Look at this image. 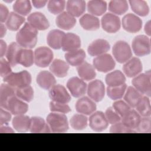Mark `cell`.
Instances as JSON below:
<instances>
[{
    "label": "cell",
    "instance_id": "obj_1",
    "mask_svg": "<svg viewBox=\"0 0 151 151\" xmlns=\"http://www.w3.org/2000/svg\"><path fill=\"white\" fill-rule=\"evenodd\" d=\"M38 30L25 22L16 35L17 42L22 48H32L37 42Z\"/></svg>",
    "mask_w": 151,
    "mask_h": 151
},
{
    "label": "cell",
    "instance_id": "obj_2",
    "mask_svg": "<svg viewBox=\"0 0 151 151\" xmlns=\"http://www.w3.org/2000/svg\"><path fill=\"white\" fill-rule=\"evenodd\" d=\"M31 80V76L27 70H23L18 73L12 72L3 78L4 82L15 88L30 86Z\"/></svg>",
    "mask_w": 151,
    "mask_h": 151
},
{
    "label": "cell",
    "instance_id": "obj_3",
    "mask_svg": "<svg viewBox=\"0 0 151 151\" xmlns=\"http://www.w3.org/2000/svg\"><path fill=\"white\" fill-rule=\"evenodd\" d=\"M46 121L54 133H64L68 130L67 117L63 113L52 112L47 116Z\"/></svg>",
    "mask_w": 151,
    "mask_h": 151
},
{
    "label": "cell",
    "instance_id": "obj_4",
    "mask_svg": "<svg viewBox=\"0 0 151 151\" xmlns=\"http://www.w3.org/2000/svg\"><path fill=\"white\" fill-rule=\"evenodd\" d=\"M151 74L150 71L138 74L132 80V83L140 93L150 97L151 94Z\"/></svg>",
    "mask_w": 151,
    "mask_h": 151
},
{
    "label": "cell",
    "instance_id": "obj_5",
    "mask_svg": "<svg viewBox=\"0 0 151 151\" xmlns=\"http://www.w3.org/2000/svg\"><path fill=\"white\" fill-rule=\"evenodd\" d=\"M112 52L116 60L121 64L126 63L132 57L129 45L124 41H117L113 47Z\"/></svg>",
    "mask_w": 151,
    "mask_h": 151
},
{
    "label": "cell",
    "instance_id": "obj_6",
    "mask_svg": "<svg viewBox=\"0 0 151 151\" xmlns=\"http://www.w3.org/2000/svg\"><path fill=\"white\" fill-rule=\"evenodd\" d=\"M132 47L134 54L137 57H143L150 53V41L149 37L139 35L132 41Z\"/></svg>",
    "mask_w": 151,
    "mask_h": 151
},
{
    "label": "cell",
    "instance_id": "obj_7",
    "mask_svg": "<svg viewBox=\"0 0 151 151\" xmlns=\"http://www.w3.org/2000/svg\"><path fill=\"white\" fill-rule=\"evenodd\" d=\"M53 52L47 47H40L34 51V63L39 67H47L52 62Z\"/></svg>",
    "mask_w": 151,
    "mask_h": 151
},
{
    "label": "cell",
    "instance_id": "obj_8",
    "mask_svg": "<svg viewBox=\"0 0 151 151\" xmlns=\"http://www.w3.org/2000/svg\"><path fill=\"white\" fill-rule=\"evenodd\" d=\"M93 67L97 71L101 73H107L114 69L116 63L109 54H104L94 58L93 60Z\"/></svg>",
    "mask_w": 151,
    "mask_h": 151
},
{
    "label": "cell",
    "instance_id": "obj_9",
    "mask_svg": "<svg viewBox=\"0 0 151 151\" xmlns=\"http://www.w3.org/2000/svg\"><path fill=\"white\" fill-rule=\"evenodd\" d=\"M87 92L91 100L95 102H100L104 97L105 86L101 80H94L87 85Z\"/></svg>",
    "mask_w": 151,
    "mask_h": 151
},
{
    "label": "cell",
    "instance_id": "obj_10",
    "mask_svg": "<svg viewBox=\"0 0 151 151\" xmlns=\"http://www.w3.org/2000/svg\"><path fill=\"white\" fill-rule=\"evenodd\" d=\"M101 27L108 33H116L120 28V20L118 16L112 13H106L101 20Z\"/></svg>",
    "mask_w": 151,
    "mask_h": 151
},
{
    "label": "cell",
    "instance_id": "obj_11",
    "mask_svg": "<svg viewBox=\"0 0 151 151\" xmlns=\"http://www.w3.org/2000/svg\"><path fill=\"white\" fill-rule=\"evenodd\" d=\"M67 87L73 97L78 98L85 94L87 86L83 80L77 77H73L68 80Z\"/></svg>",
    "mask_w": 151,
    "mask_h": 151
},
{
    "label": "cell",
    "instance_id": "obj_12",
    "mask_svg": "<svg viewBox=\"0 0 151 151\" xmlns=\"http://www.w3.org/2000/svg\"><path fill=\"white\" fill-rule=\"evenodd\" d=\"M49 97L52 101L67 104L71 100V96L64 86L61 84L54 85L49 90Z\"/></svg>",
    "mask_w": 151,
    "mask_h": 151
},
{
    "label": "cell",
    "instance_id": "obj_13",
    "mask_svg": "<svg viewBox=\"0 0 151 151\" xmlns=\"http://www.w3.org/2000/svg\"><path fill=\"white\" fill-rule=\"evenodd\" d=\"M89 126L94 132H102L106 130L109 123L105 117V114L101 111L93 113L89 117Z\"/></svg>",
    "mask_w": 151,
    "mask_h": 151
},
{
    "label": "cell",
    "instance_id": "obj_14",
    "mask_svg": "<svg viewBox=\"0 0 151 151\" xmlns=\"http://www.w3.org/2000/svg\"><path fill=\"white\" fill-rule=\"evenodd\" d=\"M123 29L130 33L139 32L142 27V21L137 15L133 14H127L122 19Z\"/></svg>",
    "mask_w": 151,
    "mask_h": 151
},
{
    "label": "cell",
    "instance_id": "obj_15",
    "mask_svg": "<svg viewBox=\"0 0 151 151\" xmlns=\"http://www.w3.org/2000/svg\"><path fill=\"white\" fill-rule=\"evenodd\" d=\"M143 70V65L141 61L137 57H132L123 66V71L126 76L129 78L134 77Z\"/></svg>",
    "mask_w": 151,
    "mask_h": 151
},
{
    "label": "cell",
    "instance_id": "obj_16",
    "mask_svg": "<svg viewBox=\"0 0 151 151\" xmlns=\"http://www.w3.org/2000/svg\"><path fill=\"white\" fill-rule=\"evenodd\" d=\"M28 22L37 30L44 31L48 29L50 23L45 16L41 12H35L31 14L27 18Z\"/></svg>",
    "mask_w": 151,
    "mask_h": 151
},
{
    "label": "cell",
    "instance_id": "obj_17",
    "mask_svg": "<svg viewBox=\"0 0 151 151\" xmlns=\"http://www.w3.org/2000/svg\"><path fill=\"white\" fill-rule=\"evenodd\" d=\"M76 111L84 115H90L94 113L97 108L94 101L88 97L80 98L76 103Z\"/></svg>",
    "mask_w": 151,
    "mask_h": 151
},
{
    "label": "cell",
    "instance_id": "obj_18",
    "mask_svg": "<svg viewBox=\"0 0 151 151\" xmlns=\"http://www.w3.org/2000/svg\"><path fill=\"white\" fill-rule=\"evenodd\" d=\"M110 49V45L107 41L104 39H97L88 45L87 51L91 56H99L106 54Z\"/></svg>",
    "mask_w": 151,
    "mask_h": 151
},
{
    "label": "cell",
    "instance_id": "obj_19",
    "mask_svg": "<svg viewBox=\"0 0 151 151\" xmlns=\"http://www.w3.org/2000/svg\"><path fill=\"white\" fill-rule=\"evenodd\" d=\"M81 40L77 35L68 32L65 34L61 48L64 51L70 52L78 50L81 47Z\"/></svg>",
    "mask_w": 151,
    "mask_h": 151
},
{
    "label": "cell",
    "instance_id": "obj_20",
    "mask_svg": "<svg viewBox=\"0 0 151 151\" xmlns=\"http://www.w3.org/2000/svg\"><path fill=\"white\" fill-rule=\"evenodd\" d=\"M6 110L14 115L24 114L28 110V105L15 96L8 101Z\"/></svg>",
    "mask_w": 151,
    "mask_h": 151
},
{
    "label": "cell",
    "instance_id": "obj_21",
    "mask_svg": "<svg viewBox=\"0 0 151 151\" xmlns=\"http://www.w3.org/2000/svg\"><path fill=\"white\" fill-rule=\"evenodd\" d=\"M36 81L41 88L45 90H50L56 83L54 75L48 71H40L37 76Z\"/></svg>",
    "mask_w": 151,
    "mask_h": 151
},
{
    "label": "cell",
    "instance_id": "obj_22",
    "mask_svg": "<svg viewBox=\"0 0 151 151\" xmlns=\"http://www.w3.org/2000/svg\"><path fill=\"white\" fill-rule=\"evenodd\" d=\"M17 64L22 65L25 67H29L34 63V54L32 50L29 48H21L17 56Z\"/></svg>",
    "mask_w": 151,
    "mask_h": 151
},
{
    "label": "cell",
    "instance_id": "obj_23",
    "mask_svg": "<svg viewBox=\"0 0 151 151\" xmlns=\"http://www.w3.org/2000/svg\"><path fill=\"white\" fill-rule=\"evenodd\" d=\"M86 2L83 0H69L67 2V11L73 17H79L86 11Z\"/></svg>",
    "mask_w": 151,
    "mask_h": 151
},
{
    "label": "cell",
    "instance_id": "obj_24",
    "mask_svg": "<svg viewBox=\"0 0 151 151\" xmlns=\"http://www.w3.org/2000/svg\"><path fill=\"white\" fill-rule=\"evenodd\" d=\"M56 25L63 29L69 30L72 29L76 24V19L70 15L67 12H63L55 19Z\"/></svg>",
    "mask_w": 151,
    "mask_h": 151
},
{
    "label": "cell",
    "instance_id": "obj_25",
    "mask_svg": "<svg viewBox=\"0 0 151 151\" xmlns=\"http://www.w3.org/2000/svg\"><path fill=\"white\" fill-rule=\"evenodd\" d=\"M16 88L5 83L1 84L0 87V106L6 110L8 101L16 96Z\"/></svg>",
    "mask_w": 151,
    "mask_h": 151
},
{
    "label": "cell",
    "instance_id": "obj_26",
    "mask_svg": "<svg viewBox=\"0 0 151 151\" xmlns=\"http://www.w3.org/2000/svg\"><path fill=\"white\" fill-rule=\"evenodd\" d=\"M67 63L71 66H78L84 62L86 57L85 51L82 49H78L74 51L66 52L64 55Z\"/></svg>",
    "mask_w": 151,
    "mask_h": 151
},
{
    "label": "cell",
    "instance_id": "obj_27",
    "mask_svg": "<svg viewBox=\"0 0 151 151\" xmlns=\"http://www.w3.org/2000/svg\"><path fill=\"white\" fill-rule=\"evenodd\" d=\"M65 33L59 29L51 30L47 37L48 45L54 50H59L61 48L63 38Z\"/></svg>",
    "mask_w": 151,
    "mask_h": 151
},
{
    "label": "cell",
    "instance_id": "obj_28",
    "mask_svg": "<svg viewBox=\"0 0 151 151\" xmlns=\"http://www.w3.org/2000/svg\"><path fill=\"white\" fill-rule=\"evenodd\" d=\"M81 27L87 31H96L100 28V21L97 17L89 14L83 15L79 20Z\"/></svg>",
    "mask_w": 151,
    "mask_h": 151
},
{
    "label": "cell",
    "instance_id": "obj_29",
    "mask_svg": "<svg viewBox=\"0 0 151 151\" xmlns=\"http://www.w3.org/2000/svg\"><path fill=\"white\" fill-rule=\"evenodd\" d=\"M69 64L60 59L54 60L50 66L51 73L57 77L63 78L67 75Z\"/></svg>",
    "mask_w": 151,
    "mask_h": 151
},
{
    "label": "cell",
    "instance_id": "obj_30",
    "mask_svg": "<svg viewBox=\"0 0 151 151\" xmlns=\"http://www.w3.org/2000/svg\"><path fill=\"white\" fill-rule=\"evenodd\" d=\"M140 115L134 109H130L121 119V122L127 127L134 130L137 128L140 120Z\"/></svg>",
    "mask_w": 151,
    "mask_h": 151
},
{
    "label": "cell",
    "instance_id": "obj_31",
    "mask_svg": "<svg viewBox=\"0 0 151 151\" xmlns=\"http://www.w3.org/2000/svg\"><path fill=\"white\" fill-rule=\"evenodd\" d=\"M12 124L15 130L20 133H24L29 130L31 118L24 114L17 115L13 118Z\"/></svg>",
    "mask_w": 151,
    "mask_h": 151
},
{
    "label": "cell",
    "instance_id": "obj_32",
    "mask_svg": "<svg viewBox=\"0 0 151 151\" xmlns=\"http://www.w3.org/2000/svg\"><path fill=\"white\" fill-rule=\"evenodd\" d=\"M77 71L83 80L90 81L94 79L96 76L94 67L88 63L84 61L77 67Z\"/></svg>",
    "mask_w": 151,
    "mask_h": 151
},
{
    "label": "cell",
    "instance_id": "obj_33",
    "mask_svg": "<svg viewBox=\"0 0 151 151\" xmlns=\"http://www.w3.org/2000/svg\"><path fill=\"white\" fill-rule=\"evenodd\" d=\"M31 133H50L51 129L49 125L40 117H32L29 128Z\"/></svg>",
    "mask_w": 151,
    "mask_h": 151
},
{
    "label": "cell",
    "instance_id": "obj_34",
    "mask_svg": "<svg viewBox=\"0 0 151 151\" xmlns=\"http://www.w3.org/2000/svg\"><path fill=\"white\" fill-rule=\"evenodd\" d=\"M124 99L125 102L132 108H135L143 95L134 87L132 86L128 87L124 93Z\"/></svg>",
    "mask_w": 151,
    "mask_h": 151
},
{
    "label": "cell",
    "instance_id": "obj_35",
    "mask_svg": "<svg viewBox=\"0 0 151 151\" xmlns=\"http://www.w3.org/2000/svg\"><path fill=\"white\" fill-rule=\"evenodd\" d=\"M105 81L109 87L120 86L125 83L126 77L122 71L115 70L106 75Z\"/></svg>",
    "mask_w": 151,
    "mask_h": 151
},
{
    "label": "cell",
    "instance_id": "obj_36",
    "mask_svg": "<svg viewBox=\"0 0 151 151\" xmlns=\"http://www.w3.org/2000/svg\"><path fill=\"white\" fill-rule=\"evenodd\" d=\"M87 11L91 15L100 16L107 10V3L101 0H93L87 2Z\"/></svg>",
    "mask_w": 151,
    "mask_h": 151
},
{
    "label": "cell",
    "instance_id": "obj_37",
    "mask_svg": "<svg viewBox=\"0 0 151 151\" xmlns=\"http://www.w3.org/2000/svg\"><path fill=\"white\" fill-rule=\"evenodd\" d=\"M25 18L16 12H11L6 21V27L12 31H16L19 29L22 24L25 22Z\"/></svg>",
    "mask_w": 151,
    "mask_h": 151
},
{
    "label": "cell",
    "instance_id": "obj_38",
    "mask_svg": "<svg viewBox=\"0 0 151 151\" xmlns=\"http://www.w3.org/2000/svg\"><path fill=\"white\" fill-rule=\"evenodd\" d=\"M132 11L141 17L147 16L149 13V8L147 2L143 0H130L129 1Z\"/></svg>",
    "mask_w": 151,
    "mask_h": 151
},
{
    "label": "cell",
    "instance_id": "obj_39",
    "mask_svg": "<svg viewBox=\"0 0 151 151\" xmlns=\"http://www.w3.org/2000/svg\"><path fill=\"white\" fill-rule=\"evenodd\" d=\"M128 8L127 1L125 0H112L109 4V10L114 15H122Z\"/></svg>",
    "mask_w": 151,
    "mask_h": 151
},
{
    "label": "cell",
    "instance_id": "obj_40",
    "mask_svg": "<svg viewBox=\"0 0 151 151\" xmlns=\"http://www.w3.org/2000/svg\"><path fill=\"white\" fill-rule=\"evenodd\" d=\"M88 118L83 114H75L70 119L71 127L76 130H82L87 126Z\"/></svg>",
    "mask_w": 151,
    "mask_h": 151
},
{
    "label": "cell",
    "instance_id": "obj_41",
    "mask_svg": "<svg viewBox=\"0 0 151 151\" xmlns=\"http://www.w3.org/2000/svg\"><path fill=\"white\" fill-rule=\"evenodd\" d=\"M12 8L15 12L22 16H27L32 9L31 2L28 0L16 1Z\"/></svg>",
    "mask_w": 151,
    "mask_h": 151
},
{
    "label": "cell",
    "instance_id": "obj_42",
    "mask_svg": "<svg viewBox=\"0 0 151 151\" xmlns=\"http://www.w3.org/2000/svg\"><path fill=\"white\" fill-rule=\"evenodd\" d=\"M135 108L137 112L140 116L143 117H150L151 114V109L149 97L143 96Z\"/></svg>",
    "mask_w": 151,
    "mask_h": 151
},
{
    "label": "cell",
    "instance_id": "obj_43",
    "mask_svg": "<svg viewBox=\"0 0 151 151\" xmlns=\"http://www.w3.org/2000/svg\"><path fill=\"white\" fill-rule=\"evenodd\" d=\"M22 48L17 42H11L8 47V50L6 53V57L9 63L12 67H15L17 65V56L19 50Z\"/></svg>",
    "mask_w": 151,
    "mask_h": 151
},
{
    "label": "cell",
    "instance_id": "obj_44",
    "mask_svg": "<svg viewBox=\"0 0 151 151\" xmlns=\"http://www.w3.org/2000/svg\"><path fill=\"white\" fill-rule=\"evenodd\" d=\"M127 88V85L124 83L122 86L116 87H107V96L113 100L120 99L124 96Z\"/></svg>",
    "mask_w": 151,
    "mask_h": 151
},
{
    "label": "cell",
    "instance_id": "obj_45",
    "mask_svg": "<svg viewBox=\"0 0 151 151\" xmlns=\"http://www.w3.org/2000/svg\"><path fill=\"white\" fill-rule=\"evenodd\" d=\"M15 92L17 97L23 101L29 103L34 99V90L31 86L16 88Z\"/></svg>",
    "mask_w": 151,
    "mask_h": 151
},
{
    "label": "cell",
    "instance_id": "obj_46",
    "mask_svg": "<svg viewBox=\"0 0 151 151\" xmlns=\"http://www.w3.org/2000/svg\"><path fill=\"white\" fill-rule=\"evenodd\" d=\"M65 6V1L64 0H50L48 2L47 8L51 14L59 15L63 12Z\"/></svg>",
    "mask_w": 151,
    "mask_h": 151
},
{
    "label": "cell",
    "instance_id": "obj_47",
    "mask_svg": "<svg viewBox=\"0 0 151 151\" xmlns=\"http://www.w3.org/2000/svg\"><path fill=\"white\" fill-rule=\"evenodd\" d=\"M50 110L52 112H56L60 113H68L71 111V109L69 106L65 103H57L53 101L50 102Z\"/></svg>",
    "mask_w": 151,
    "mask_h": 151
},
{
    "label": "cell",
    "instance_id": "obj_48",
    "mask_svg": "<svg viewBox=\"0 0 151 151\" xmlns=\"http://www.w3.org/2000/svg\"><path fill=\"white\" fill-rule=\"evenodd\" d=\"M113 108L121 117H123L131 109L130 107L123 100H117L113 103Z\"/></svg>",
    "mask_w": 151,
    "mask_h": 151
},
{
    "label": "cell",
    "instance_id": "obj_49",
    "mask_svg": "<svg viewBox=\"0 0 151 151\" xmlns=\"http://www.w3.org/2000/svg\"><path fill=\"white\" fill-rule=\"evenodd\" d=\"M139 133H149L151 132V119L150 117H143L140 119V122L136 128Z\"/></svg>",
    "mask_w": 151,
    "mask_h": 151
},
{
    "label": "cell",
    "instance_id": "obj_50",
    "mask_svg": "<svg viewBox=\"0 0 151 151\" xmlns=\"http://www.w3.org/2000/svg\"><path fill=\"white\" fill-rule=\"evenodd\" d=\"M105 117L109 123L114 124L121 121L122 117L120 115L113 109V107H109L106 109L105 113Z\"/></svg>",
    "mask_w": 151,
    "mask_h": 151
},
{
    "label": "cell",
    "instance_id": "obj_51",
    "mask_svg": "<svg viewBox=\"0 0 151 151\" xmlns=\"http://www.w3.org/2000/svg\"><path fill=\"white\" fill-rule=\"evenodd\" d=\"M110 133H136V130L125 126L122 122L112 124L110 129Z\"/></svg>",
    "mask_w": 151,
    "mask_h": 151
},
{
    "label": "cell",
    "instance_id": "obj_52",
    "mask_svg": "<svg viewBox=\"0 0 151 151\" xmlns=\"http://www.w3.org/2000/svg\"><path fill=\"white\" fill-rule=\"evenodd\" d=\"M11 64L5 58H1L0 60V75L2 77H5L12 73Z\"/></svg>",
    "mask_w": 151,
    "mask_h": 151
},
{
    "label": "cell",
    "instance_id": "obj_53",
    "mask_svg": "<svg viewBox=\"0 0 151 151\" xmlns=\"http://www.w3.org/2000/svg\"><path fill=\"white\" fill-rule=\"evenodd\" d=\"M11 119V113L2 107L0 109V125H6Z\"/></svg>",
    "mask_w": 151,
    "mask_h": 151
},
{
    "label": "cell",
    "instance_id": "obj_54",
    "mask_svg": "<svg viewBox=\"0 0 151 151\" xmlns=\"http://www.w3.org/2000/svg\"><path fill=\"white\" fill-rule=\"evenodd\" d=\"M9 13L8 8L1 4H0V21L1 23H3L6 21L8 17H9Z\"/></svg>",
    "mask_w": 151,
    "mask_h": 151
},
{
    "label": "cell",
    "instance_id": "obj_55",
    "mask_svg": "<svg viewBox=\"0 0 151 151\" xmlns=\"http://www.w3.org/2000/svg\"><path fill=\"white\" fill-rule=\"evenodd\" d=\"M8 50L7 45L5 41L2 40H0V56L1 58H3L4 55H6Z\"/></svg>",
    "mask_w": 151,
    "mask_h": 151
},
{
    "label": "cell",
    "instance_id": "obj_56",
    "mask_svg": "<svg viewBox=\"0 0 151 151\" xmlns=\"http://www.w3.org/2000/svg\"><path fill=\"white\" fill-rule=\"evenodd\" d=\"M33 6L36 8H41L44 7L47 3V1H32Z\"/></svg>",
    "mask_w": 151,
    "mask_h": 151
},
{
    "label": "cell",
    "instance_id": "obj_57",
    "mask_svg": "<svg viewBox=\"0 0 151 151\" xmlns=\"http://www.w3.org/2000/svg\"><path fill=\"white\" fill-rule=\"evenodd\" d=\"M1 133H14V131L10 127L7 126L6 125L1 126L0 128Z\"/></svg>",
    "mask_w": 151,
    "mask_h": 151
},
{
    "label": "cell",
    "instance_id": "obj_58",
    "mask_svg": "<svg viewBox=\"0 0 151 151\" xmlns=\"http://www.w3.org/2000/svg\"><path fill=\"white\" fill-rule=\"evenodd\" d=\"M6 32V27L2 23L0 24V37L3 38Z\"/></svg>",
    "mask_w": 151,
    "mask_h": 151
},
{
    "label": "cell",
    "instance_id": "obj_59",
    "mask_svg": "<svg viewBox=\"0 0 151 151\" xmlns=\"http://www.w3.org/2000/svg\"><path fill=\"white\" fill-rule=\"evenodd\" d=\"M145 31L146 32V34L149 35V36H150L151 35V33H150V21H147L145 25Z\"/></svg>",
    "mask_w": 151,
    "mask_h": 151
}]
</instances>
